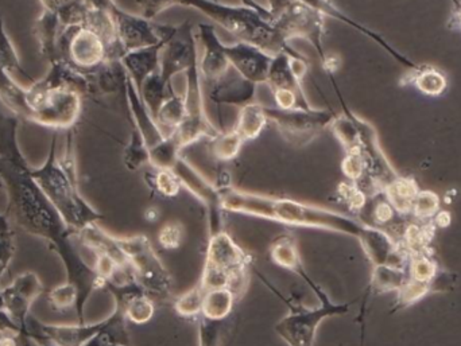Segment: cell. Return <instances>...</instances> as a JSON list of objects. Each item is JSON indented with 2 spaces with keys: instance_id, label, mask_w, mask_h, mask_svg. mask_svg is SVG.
<instances>
[{
  "instance_id": "obj_1",
  "label": "cell",
  "mask_w": 461,
  "mask_h": 346,
  "mask_svg": "<svg viewBox=\"0 0 461 346\" xmlns=\"http://www.w3.org/2000/svg\"><path fill=\"white\" fill-rule=\"evenodd\" d=\"M19 121L0 102V188L7 196L5 215L26 234L41 237L56 251L67 270V282L77 290L75 310L77 323L84 324L89 297L105 288V283L73 247L72 232L32 178V167L19 148Z\"/></svg>"
},
{
  "instance_id": "obj_2",
  "label": "cell",
  "mask_w": 461,
  "mask_h": 346,
  "mask_svg": "<svg viewBox=\"0 0 461 346\" xmlns=\"http://www.w3.org/2000/svg\"><path fill=\"white\" fill-rule=\"evenodd\" d=\"M135 3L140 8V15L150 21L173 5L194 8L229 31L238 42L257 46L270 56L286 53L297 58H306L271 26L266 8L254 2L239 5L219 0H135Z\"/></svg>"
},
{
  "instance_id": "obj_3",
  "label": "cell",
  "mask_w": 461,
  "mask_h": 346,
  "mask_svg": "<svg viewBox=\"0 0 461 346\" xmlns=\"http://www.w3.org/2000/svg\"><path fill=\"white\" fill-rule=\"evenodd\" d=\"M216 186L221 191V207L224 212L254 216V217L266 218V220L276 221L286 226L338 232V234L357 237V240L367 228L365 224L343 213L308 204V202L239 191L232 188L230 183H221Z\"/></svg>"
},
{
  "instance_id": "obj_4",
  "label": "cell",
  "mask_w": 461,
  "mask_h": 346,
  "mask_svg": "<svg viewBox=\"0 0 461 346\" xmlns=\"http://www.w3.org/2000/svg\"><path fill=\"white\" fill-rule=\"evenodd\" d=\"M57 140L59 132H54L45 164L35 169L32 167V175L73 236H77L92 224L103 220L104 216L88 204L78 189L72 129L68 131L67 148L62 156L57 154Z\"/></svg>"
},
{
  "instance_id": "obj_5",
  "label": "cell",
  "mask_w": 461,
  "mask_h": 346,
  "mask_svg": "<svg viewBox=\"0 0 461 346\" xmlns=\"http://www.w3.org/2000/svg\"><path fill=\"white\" fill-rule=\"evenodd\" d=\"M83 93L72 86L51 83L48 78L27 86L30 123L53 129L70 131L83 111Z\"/></svg>"
},
{
  "instance_id": "obj_6",
  "label": "cell",
  "mask_w": 461,
  "mask_h": 346,
  "mask_svg": "<svg viewBox=\"0 0 461 346\" xmlns=\"http://www.w3.org/2000/svg\"><path fill=\"white\" fill-rule=\"evenodd\" d=\"M268 22L276 31L287 42L293 40H305L319 54L325 69L330 64V57L325 53L324 16L300 0H268L266 8Z\"/></svg>"
},
{
  "instance_id": "obj_7",
  "label": "cell",
  "mask_w": 461,
  "mask_h": 346,
  "mask_svg": "<svg viewBox=\"0 0 461 346\" xmlns=\"http://www.w3.org/2000/svg\"><path fill=\"white\" fill-rule=\"evenodd\" d=\"M116 237L121 250L129 259L135 280L154 301H165L172 294V277L145 235Z\"/></svg>"
},
{
  "instance_id": "obj_8",
  "label": "cell",
  "mask_w": 461,
  "mask_h": 346,
  "mask_svg": "<svg viewBox=\"0 0 461 346\" xmlns=\"http://www.w3.org/2000/svg\"><path fill=\"white\" fill-rule=\"evenodd\" d=\"M289 305V315L276 324L274 331L289 346H314L317 329L322 321L335 315H344L351 310L352 304H335L330 297L320 301L319 307L303 306L300 302L285 299Z\"/></svg>"
},
{
  "instance_id": "obj_9",
  "label": "cell",
  "mask_w": 461,
  "mask_h": 346,
  "mask_svg": "<svg viewBox=\"0 0 461 346\" xmlns=\"http://www.w3.org/2000/svg\"><path fill=\"white\" fill-rule=\"evenodd\" d=\"M59 56L65 64L88 78L89 83L110 61L104 40L97 32L84 24L62 27L59 37Z\"/></svg>"
},
{
  "instance_id": "obj_10",
  "label": "cell",
  "mask_w": 461,
  "mask_h": 346,
  "mask_svg": "<svg viewBox=\"0 0 461 346\" xmlns=\"http://www.w3.org/2000/svg\"><path fill=\"white\" fill-rule=\"evenodd\" d=\"M268 123H273L287 145L294 148H303L311 145L324 129H330L338 113L332 110L317 108H295L281 110L276 107H265Z\"/></svg>"
},
{
  "instance_id": "obj_11",
  "label": "cell",
  "mask_w": 461,
  "mask_h": 346,
  "mask_svg": "<svg viewBox=\"0 0 461 346\" xmlns=\"http://www.w3.org/2000/svg\"><path fill=\"white\" fill-rule=\"evenodd\" d=\"M185 73L186 89L185 94H184L185 119H184L181 126L173 132L183 148L194 145L203 138L213 139L221 134V131L211 123L210 118L205 112L199 61L194 62Z\"/></svg>"
},
{
  "instance_id": "obj_12",
  "label": "cell",
  "mask_w": 461,
  "mask_h": 346,
  "mask_svg": "<svg viewBox=\"0 0 461 346\" xmlns=\"http://www.w3.org/2000/svg\"><path fill=\"white\" fill-rule=\"evenodd\" d=\"M197 61V37L191 22L173 26L159 58L158 72L164 83L172 86L173 77L178 73H185Z\"/></svg>"
},
{
  "instance_id": "obj_13",
  "label": "cell",
  "mask_w": 461,
  "mask_h": 346,
  "mask_svg": "<svg viewBox=\"0 0 461 346\" xmlns=\"http://www.w3.org/2000/svg\"><path fill=\"white\" fill-rule=\"evenodd\" d=\"M173 172L177 175L183 188L191 191L208 213V229L210 236L224 231L223 213L221 191L215 183L210 182L196 167L181 156Z\"/></svg>"
},
{
  "instance_id": "obj_14",
  "label": "cell",
  "mask_w": 461,
  "mask_h": 346,
  "mask_svg": "<svg viewBox=\"0 0 461 346\" xmlns=\"http://www.w3.org/2000/svg\"><path fill=\"white\" fill-rule=\"evenodd\" d=\"M43 293V283L35 272L18 275L10 285L0 290L3 305L22 332H27V320L35 299Z\"/></svg>"
},
{
  "instance_id": "obj_15",
  "label": "cell",
  "mask_w": 461,
  "mask_h": 346,
  "mask_svg": "<svg viewBox=\"0 0 461 346\" xmlns=\"http://www.w3.org/2000/svg\"><path fill=\"white\" fill-rule=\"evenodd\" d=\"M110 317L94 324H72L56 325L45 324L30 315L27 320V332L34 339L48 340L59 346H86L110 324Z\"/></svg>"
},
{
  "instance_id": "obj_16",
  "label": "cell",
  "mask_w": 461,
  "mask_h": 346,
  "mask_svg": "<svg viewBox=\"0 0 461 346\" xmlns=\"http://www.w3.org/2000/svg\"><path fill=\"white\" fill-rule=\"evenodd\" d=\"M115 22L116 34L124 51L149 48L161 40L157 32V23L140 13H132L123 10L118 4L111 11Z\"/></svg>"
},
{
  "instance_id": "obj_17",
  "label": "cell",
  "mask_w": 461,
  "mask_h": 346,
  "mask_svg": "<svg viewBox=\"0 0 461 346\" xmlns=\"http://www.w3.org/2000/svg\"><path fill=\"white\" fill-rule=\"evenodd\" d=\"M309 69L308 58H297L286 53L276 54L271 59L266 85L273 91L287 89L294 92L303 104L312 107L303 91V78Z\"/></svg>"
},
{
  "instance_id": "obj_18",
  "label": "cell",
  "mask_w": 461,
  "mask_h": 346,
  "mask_svg": "<svg viewBox=\"0 0 461 346\" xmlns=\"http://www.w3.org/2000/svg\"><path fill=\"white\" fill-rule=\"evenodd\" d=\"M199 34L196 35L203 45L202 59H199V69L202 80L205 83H218L232 67L226 54V45L219 40L215 26L211 23H200Z\"/></svg>"
},
{
  "instance_id": "obj_19",
  "label": "cell",
  "mask_w": 461,
  "mask_h": 346,
  "mask_svg": "<svg viewBox=\"0 0 461 346\" xmlns=\"http://www.w3.org/2000/svg\"><path fill=\"white\" fill-rule=\"evenodd\" d=\"M172 27L170 24L157 23V32L161 37L158 43L149 46V48L127 51L122 57V67L126 70L127 75L131 78L138 93H140L146 78L153 73L158 72L162 48H164L165 42H167V37L172 31Z\"/></svg>"
},
{
  "instance_id": "obj_20",
  "label": "cell",
  "mask_w": 461,
  "mask_h": 346,
  "mask_svg": "<svg viewBox=\"0 0 461 346\" xmlns=\"http://www.w3.org/2000/svg\"><path fill=\"white\" fill-rule=\"evenodd\" d=\"M226 54L229 57L230 67L238 75L255 85L266 84L273 56L246 42L226 45Z\"/></svg>"
},
{
  "instance_id": "obj_21",
  "label": "cell",
  "mask_w": 461,
  "mask_h": 346,
  "mask_svg": "<svg viewBox=\"0 0 461 346\" xmlns=\"http://www.w3.org/2000/svg\"><path fill=\"white\" fill-rule=\"evenodd\" d=\"M105 288L111 291L115 299L116 309L121 310L127 321L143 325L153 318L156 313L154 299L145 293L137 280L124 285H108Z\"/></svg>"
},
{
  "instance_id": "obj_22",
  "label": "cell",
  "mask_w": 461,
  "mask_h": 346,
  "mask_svg": "<svg viewBox=\"0 0 461 346\" xmlns=\"http://www.w3.org/2000/svg\"><path fill=\"white\" fill-rule=\"evenodd\" d=\"M205 264L235 277H240V275H247L249 256L241 250L240 245L226 231H223L210 236Z\"/></svg>"
},
{
  "instance_id": "obj_23",
  "label": "cell",
  "mask_w": 461,
  "mask_h": 346,
  "mask_svg": "<svg viewBox=\"0 0 461 346\" xmlns=\"http://www.w3.org/2000/svg\"><path fill=\"white\" fill-rule=\"evenodd\" d=\"M300 2L305 3L309 7L316 10L317 13H321L322 16H328V18L335 19V21L340 22V23L346 24V26L351 27V29L357 30L360 34L366 35V37L370 38L374 42L378 43L381 48H384L393 58L397 59L401 64L405 65V67H411V69L416 70L419 69L420 65L414 64L411 59H409L408 57L401 54L400 51L395 50L386 40H384L382 35H379L378 32L374 31V30L368 29V27L363 26L362 23H357L355 19L349 18L347 13H344L332 0H300Z\"/></svg>"
},
{
  "instance_id": "obj_24",
  "label": "cell",
  "mask_w": 461,
  "mask_h": 346,
  "mask_svg": "<svg viewBox=\"0 0 461 346\" xmlns=\"http://www.w3.org/2000/svg\"><path fill=\"white\" fill-rule=\"evenodd\" d=\"M257 86L230 69L221 80L211 85L210 97L216 105L241 108L255 102Z\"/></svg>"
},
{
  "instance_id": "obj_25",
  "label": "cell",
  "mask_w": 461,
  "mask_h": 346,
  "mask_svg": "<svg viewBox=\"0 0 461 346\" xmlns=\"http://www.w3.org/2000/svg\"><path fill=\"white\" fill-rule=\"evenodd\" d=\"M124 93H126L127 104H129L130 113H131L132 124L140 129L143 139L146 140V145L149 148L158 145L164 139L165 135L159 129L156 119L149 112L148 107L129 75L124 83Z\"/></svg>"
},
{
  "instance_id": "obj_26",
  "label": "cell",
  "mask_w": 461,
  "mask_h": 346,
  "mask_svg": "<svg viewBox=\"0 0 461 346\" xmlns=\"http://www.w3.org/2000/svg\"><path fill=\"white\" fill-rule=\"evenodd\" d=\"M61 30L59 13L50 10H43L32 27V34L40 45L41 57L48 61L49 65L59 59V37Z\"/></svg>"
},
{
  "instance_id": "obj_27",
  "label": "cell",
  "mask_w": 461,
  "mask_h": 346,
  "mask_svg": "<svg viewBox=\"0 0 461 346\" xmlns=\"http://www.w3.org/2000/svg\"><path fill=\"white\" fill-rule=\"evenodd\" d=\"M0 102L8 112L19 120L30 121V107L27 102V86L22 85L13 75L0 67Z\"/></svg>"
},
{
  "instance_id": "obj_28",
  "label": "cell",
  "mask_w": 461,
  "mask_h": 346,
  "mask_svg": "<svg viewBox=\"0 0 461 346\" xmlns=\"http://www.w3.org/2000/svg\"><path fill=\"white\" fill-rule=\"evenodd\" d=\"M384 196L401 216L411 215L414 200L420 193L419 185L413 178L398 175L384 189Z\"/></svg>"
},
{
  "instance_id": "obj_29",
  "label": "cell",
  "mask_w": 461,
  "mask_h": 346,
  "mask_svg": "<svg viewBox=\"0 0 461 346\" xmlns=\"http://www.w3.org/2000/svg\"><path fill=\"white\" fill-rule=\"evenodd\" d=\"M267 123L265 105H260L254 102L239 108L238 120H236L233 129L243 139V142L246 143L249 140L259 138Z\"/></svg>"
},
{
  "instance_id": "obj_30",
  "label": "cell",
  "mask_w": 461,
  "mask_h": 346,
  "mask_svg": "<svg viewBox=\"0 0 461 346\" xmlns=\"http://www.w3.org/2000/svg\"><path fill=\"white\" fill-rule=\"evenodd\" d=\"M236 299H238V297L229 288L207 291L200 317L207 318L210 321H216V323H223L232 313Z\"/></svg>"
},
{
  "instance_id": "obj_31",
  "label": "cell",
  "mask_w": 461,
  "mask_h": 346,
  "mask_svg": "<svg viewBox=\"0 0 461 346\" xmlns=\"http://www.w3.org/2000/svg\"><path fill=\"white\" fill-rule=\"evenodd\" d=\"M185 119V102H184V94H176L173 92L167 102L159 108L158 113L156 116L157 124L165 137H169L170 134L176 131L178 127L183 123Z\"/></svg>"
},
{
  "instance_id": "obj_32",
  "label": "cell",
  "mask_w": 461,
  "mask_h": 346,
  "mask_svg": "<svg viewBox=\"0 0 461 346\" xmlns=\"http://www.w3.org/2000/svg\"><path fill=\"white\" fill-rule=\"evenodd\" d=\"M0 67L8 75H13L14 78H23L27 83L32 85L34 83V78L22 67L21 61H19L18 53L14 48L13 42L8 38L7 31H5V22H3L2 13H0ZM18 81V80H16Z\"/></svg>"
},
{
  "instance_id": "obj_33",
  "label": "cell",
  "mask_w": 461,
  "mask_h": 346,
  "mask_svg": "<svg viewBox=\"0 0 461 346\" xmlns=\"http://www.w3.org/2000/svg\"><path fill=\"white\" fill-rule=\"evenodd\" d=\"M173 93L172 86L167 85L162 80L159 72L153 73L146 78L143 83L142 88H140V97H142L143 102L148 107L149 112L151 113L154 119H156L157 113H158L159 108L162 107L167 97Z\"/></svg>"
},
{
  "instance_id": "obj_34",
  "label": "cell",
  "mask_w": 461,
  "mask_h": 346,
  "mask_svg": "<svg viewBox=\"0 0 461 346\" xmlns=\"http://www.w3.org/2000/svg\"><path fill=\"white\" fill-rule=\"evenodd\" d=\"M183 150L177 138L170 134L169 137H165L158 145L149 148L150 164L157 170H173L177 164L178 159L181 158Z\"/></svg>"
},
{
  "instance_id": "obj_35",
  "label": "cell",
  "mask_w": 461,
  "mask_h": 346,
  "mask_svg": "<svg viewBox=\"0 0 461 346\" xmlns=\"http://www.w3.org/2000/svg\"><path fill=\"white\" fill-rule=\"evenodd\" d=\"M408 279V271L405 269H397L392 266H376L373 270L370 290L374 294L390 293L398 291Z\"/></svg>"
},
{
  "instance_id": "obj_36",
  "label": "cell",
  "mask_w": 461,
  "mask_h": 346,
  "mask_svg": "<svg viewBox=\"0 0 461 346\" xmlns=\"http://www.w3.org/2000/svg\"><path fill=\"white\" fill-rule=\"evenodd\" d=\"M270 256L271 261L276 266L282 267L287 271H294L303 263L300 253H298L297 243L290 235H282L278 239L274 240L270 248Z\"/></svg>"
},
{
  "instance_id": "obj_37",
  "label": "cell",
  "mask_w": 461,
  "mask_h": 346,
  "mask_svg": "<svg viewBox=\"0 0 461 346\" xmlns=\"http://www.w3.org/2000/svg\"><path fill=\"white\" fill-rule=\"evenodd\" d=\"M123 164L130 172H138L145 164H150V154L146 140L132 123L130 140L123 150Z\"/></svg>"
},
{
  "instance_id": "obj_38",
  "label": "cell",
  "mask_w": 461,
  "mask_h": 346,
  "mask_svg": "<svg viewBox=\"0 0 461 346\" xmlns=\"http://www.w3.org/2000/svg\"><path fill=\"white\" fill-rule=\"evenodd\" d=\"M414 72L416 75L411 78V81L422 93L427 96H440L446 92L448 81L440 70L429 67V65H421Z\"/></svg>"
},
{
  "instance_id": "obj_39",
  "label": "cell",
  "mask_w": 461,
  "mask_h": 346,
  "mask_svg": "<svg viewBox=\"0 0 461 346\" xmlns=\"http://www.w3.org/2000/svg\"><path fill=\"white\" fill-rule=\"evenodd\" d=\"M211 142V151L218 161L229 162L235 159L240 153L244 142L235 129L221 132L218 137L213 138Z\"/></svg>"
},
{
  "instance_id": "obj_40",
  "label": "cell",
  "mask_w": 461,
  "mask_h": 346,
  "mask_svg": "<svg viewBox=\"0 0 461 346\" xmlns=\"http://www.w3.org/2000/svg\"><path fill=\"white\" fill-rule=\"evenodd\" d=\"M406 271L411 279L432 286L433 280L440 271V266L433 261L430 255L409 256Z\"/></svg>"
},
{
  "instance_id": "obj_41",
  "label": "cell",
  "mask_w": 461,
  "mask_h": 346,
  "mask_svg": "<svg viewBox=\"0 0 461 346\" xmlns=\"http://www.w3.org/2000/svg\"><path fill=\"white\" fill-rule=\"evenodd\" d=\"M156 170L154 173H149L148 181L149 186L156 191L159 196L167 197V199H173L180 193L181 185L180 180L173 170Z\"/></svg>"
},
{
  "instance_id": "obj_42",
  "label": "cell",
  "mask_w": 461,
  "mask_h": 346,
  "mask_svg": "<svg viewBox=\"0 0 461 346\" xmlns=\"http://www.w3.org/2000/svg\"><path fill=\"white\" fill-rule=\"evenodd\" d=\"M205 293L207 291L202 288L200 283L194 286V288L178 297L175 304L176 313L183 318L199 317V315H202Z\"/></svg>"
},
{
  "instance_id": "obj_43",
  "label": "cell",
  "mask_w": 461,
  "mask_h": 346,
  "mask_svg": "<svg viewBox=\"0 0 461 346\" xmlns=\"http://www.w3.org/2000/svg\"><path fill=\"white\" fill-rule=\"evenodd\" d=\"M46 298H48L51 309L56 310V312L65 313L68 310L76 309V305H77V290H76L75 286L65 282L51 288Z\"/></svg>"
},
{
  "instance_id": "obj_44",
  "label": "cell",
  "mask_w": 461,
  "mask_h": 346,
  "mask_svg": "<svg viewBox=\"0 0 461 346\" xmlns=\"http://www.w3.org/2000/svg\"><path fill=\"white\" fill-rule=\"evenodd\" d=\"M440 212V197L430 191H420L414 200L411 215L417 221H430Z\"/></svg>"
},
{
  "instance_id": "obj_45",
  "label": "cell",
  "mask_w": 461,
  "mask_h": 346,
  "mask_svg": "<svg viewBox=\"0 0 461 346\" xmlns=\"http://www.w3.org/2000/svg\"><path fill=\"white\" fill-rule=\"evenodd\" d=\"M397 293L395 310L411 306V305L421 301L428 294L432 293V286L427 285V283L417 282V280L408 278Z\"/></svg>"
},
{
  "instance_id": "obj_46",
  "label": "cell",
  "mask_w": 461,
  "mask_h": 346,
  "mask_svg": "<svg viewBox=\"0 0 461 346\" xmlns=\"http://www.w3.org/2000/svg\"><path fill=\"white\" fill-rule=\"evenodd\" d=\"M341 172L355 185L359 186L366 180V166L359 148L347 151L343 162H341Z\"/></svg>"
},
{
  "instance_id": "obj_47",
  "label": "cell",
  "mask_w": 461,
  "mask_h": 346,
  "mask_svg": "<svg viewBox=\"0 0 461 346\" xmlns=\"http://www.w3.org/2000/svg\"><path fill=\"white\" fill-rule=\"evenodd\" d=\"M185 228L178 221H169L159 229L158 242L164 250H177L183 244Z\"/></svg>"
},
{
  "instance_id": "obj_48",
  "label": "cell",
  "mask_w": 461,
  "mask_h": 346,
  "mask_svg": "<svg viewBox=\"0 0 461 346\" xmlns=\"http://www.w3.org/2000/svg\"><path fill=\"white\" fill-rule=\"evenodd\" d=\"M339 199L348 207L351 212L359 213L367 202V194L355 183H341L338 188Z\"/></svg>"
},
{
  "instance_id": "obj_49",
  "label": "cell",
  "mask_w": 461,
  "mask_h": 346,
  "mask_svg": "<svg viewBox=\"0 0 461 346\" xmlns=\"http://www.w3.org/2000/svg\"><path fill=\"white\" fill-rule=\"evenodd\" d=\"M221 323L200 318L199 346H221Z\"/></svg>"
},
{
  "instance_id": "obj_50",
  "label": "cell",
  "mask_w": 461,
  "mask_h": 346,
  "mask_svg": "<svg viewBox=\"0 0 461 346\" xmlns=\"http://www.w3.org/2000/svg\"><path fill=\"white\" fill-rule=\"evenodd\" d=\"M14 253H15L14 231L0 232V280L10 267Z\"/></svg>"
},
{
  "instance_id": "obj_51",
  "label": "cell",
  "mask_w": 461,
  "mask_h": 346,
  "mask_svg": "<svg viewBox=\"0 0 461 346\" xmlns=\"http://www.w3.org/2000/svg\"><path fill=\"white\" fill-rule=\"evenodd\" d=\"M21 328L16 325L15 321L10 317L5 305L2 301V294H0V333H21Z\"/></svg>"
},
{
  "instance_id": "obj_52",
  "label": "cell",
  "mask_w": 461,
  "mask_h": 346,
  "mask_svg": "<svg viewBox=\"0 0 461 346\" xmlns=\"http://www.w3.org/2000/svg\"><path fill=\"white\" fill-rule=\"evenodd\" d=\"M84 3L94 10L108 11V13H111L116 5L115 0H84Z\"/></svg>"
},
{
  "instance_id": "obj_53",
  "label": "cell",
  "mask_w": 461,
  "mask_h": 346,
  "mask_svg": "<svg viewBox=\"0 0 461 346\" xmlns=\"http://www.w3.org/2000/svg\"><path fill=\"white\" fill-rule=\"evenodd\" d=\"M452 216L451 213L447 212V210H443V212H438V215L433 218V223H435L436 226H440V228H447L451 224Z\"/></svg>"
},
{
  "instance_id": "obj_54",
  "label": "cell",
  "mask_w": 461,
  "mask_h": 346,
  "mask_svg": "<svg viewBox=\"0 0 461 346\" xmlns=\"http://www.w3.org/2000/svg\"><path fill=\"white\" fill-rule=\"evenodd\" d=\"M16 346H38V342L30 336L29 332H21L18 334V344Z\"/></svg>"
},
{
  "instance_id": "obj_55",
  "label": "cell",
  "mask_w": 461,
  "mask_h": 346,
  "mask_svg": "<svg viewBox=\"0 0 461 346\" xmlns=\"http://www.w3.org/2000/svg\"><path fill=\"white\" fill-rule=\"evenodd\" d=\"M449 27L460 30L461 31V4L459 7L454 8V13H452L451 21H449Z\"/></svg>"
},
{
  "instance_id": "obj_56",
  "label": "cell",
  "mask_w": 461,
  "mask_h": 346,
  "mask_svg": "<svg viewBox=\"0 0 461 346\" xmlns=\"http://www.w3.org/2000/svg\"><path fill=\"white\" fill-rule=\"evenodd\" d=\"M40 3L43 5V10L56 11L59 7V0H40Z\"/></svg>"
},
{
  "instance_id": "obj_57",
  "label": "cell",
  "mask_w": 461,
  "mask_h": 346,
  "mask_svg": "<svg viewBox=\"0 0 461 346\" xmlns=\"http://www.w3.org/2000/svg\"><path fill=\"white\" fill-rule=\"evenodd\" d=\"M32 339H34V337H32ZM35 342H38V346H59L53 344V342H48V340L35 339Z\"/></svg>"
},
{
  "instance_id": "obj_58",
  "label": "cell",
  "mask_w": 461,
  "mask_h": 346,
  "mask_svg": "<svg viewBox=\"0 0 461 346\" xmlns=\"http://www.w3.org/2000/svg\"><path fill=\"white\" fill-rule=\"evenodd\" d=\"M451 2L454 4V8H457L461 4V0H451Z\"/></svg>"
},
{
  "instance_id": "obj_59",
  "label": "cell",
  "mask_w": 461,
  "mask_h": 346,
  "mask_svg": "<svg viewBox=\"0 0 461 346\" xmlns=\"http://www.w3.org/2000/svg\"><path fill=\"white\" fill-rule=\"evenodd\" d=\"M118 346H131V345H130V342H129V344H122V345H118Z\"/></svg>"
}]
</instances>
